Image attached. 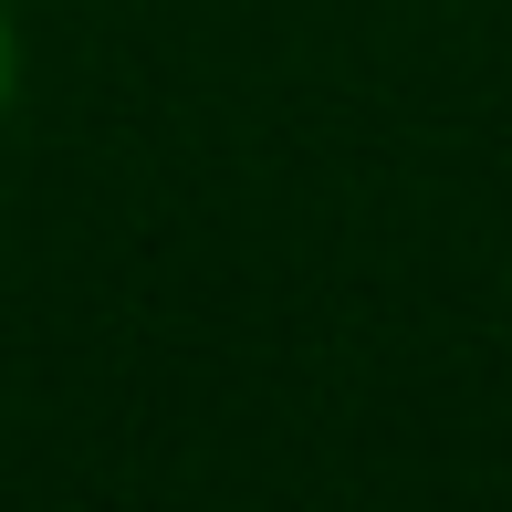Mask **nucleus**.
<instances>
[{
    "mask_svg": "<svg viewBox=\"0 0 512 512\" xmlns=\"http://www.w3.org/2000/svg\"><path fill=\"white\" fill-rule=\"evenodd\" d=\"M0 115H11V21H0Z\"/></svg>",
    "mask_w": 512,
    "mask_h": 512,
    "instance_id": "1",
    "label": "nucleus"
}]
</instances>
